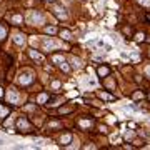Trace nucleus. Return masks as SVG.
Segmentation results:
<instances>
[{
  "label": "nucleus",
  "mask_w": 150,
  "mask_h": 150,
  "mask_svg": "<svg viewBox=\"0 0 150 150\" xmlns=\"http://www.w3.org/2000/svg\"><path fill=\"white\" fill-rule=\"evenodd\" d=\"M27 18H29V22L34 23V25H42V23H45V17H43V13L38 12V10H30L29 15H27Z\"/></svg>",
  "instance_id": "nucleus-1"
},
{
  "label": "nucleus",
  "mask_w": 150,
  "mask_h": 150,
  "mask_svg": "<svg viewBox=\"0 0 150 150\" xmlns=\"http://www.w3.org/2000/svg\"><path fill=\"white\" fill-rule=\"evenodd\" d=\"M18 83H22V85H27V83H30L32 80H34V77H32V72H29V70H25V72H22V74L18 75Z\"/></svg>",
  "instance_id": "nucleus-2"
},
{
  "label": "nucleus",
  "mask_w": 150,
  "mask_h": 150,
  "mask_svg": "<svg viewBox=\"0 0 150 150\" xmlns=\"http://www.w3.org/2000/svg\"><path fill=\"white\" fill-rule=\"evenodd\" d=\"M42 45H43V48H45V50H50V48L58 47V42H55V40H52V38H43Z\"/></svg>",
  "instance_id": "nucleus-3"
},
{
  "label": "nucleus",
  "mask_w": 150,
  "mask_h": 150,
  "mask_svg": "<svg viewBox=\"0 0 150 150\" xmlns=\"http://www.w3.org/2000/svg\"><path fill=\"white\" fill-rule=\"evenodd\" d=\"M7 98H8V102H10V104H18V93H17L15 90H8Z\"/></svg>",
  "instance_id": "nucleus-4"
},
{
  "label": "nucleus",
  "mask_w": 150,
  "mask_h": 150,
  "mask_svg": "<svg viewBox=\"0 0 150 150\" xmlns=\"http://www.w3.org/2000/svg\"><path fill=\"white\" fill-rule=\"evenodd\" d=\"M53 12L58 18H67V12H65L63 7H53Z\"/></svg>",
  "instance_id": "nucleus-5"
},
{
  "label": "nucleus",
  "mask_w": 150,
  "mask_h": 150,
  "mask_svg": "<svg viewBox=\"0 0 150 150\" xmlns=\"http://www.w3.org/2000/svg\"><path fill=\"white\" fill-rule=\"evenodd\" d=\"M30 57H32L34 60H37V62H42V60H43V55L38 53V52H35V50H30Z\"/></svg>",
  "instance_id": "nucleus-6"
},
{
  "label": "nucleus",
  "mask_w": 150,
  "mask_h": 150,
  "mask_svg": "<svg viewBox=\"0 0 150 150\" xmlns=\"http://www.w3.org/2000/svg\"><path fill=\"white\" fill-rule=\"evenodd\" d=\"M13 42H15L17 45H22V47H23V45H25V37H23V35H15V37H13Z\"/></svg>",
  "instance_id": "nucleus-7"
},
{
  "label": "nucleus",
  "mask_w": 150,
  "mask_h": 150,
  "mask_svg": "<svg viewBox=\"0 0 150 150\" xmlns=\"http://www.w3.org/2000/svg\"><path fill=\"white\" fill-rule=\"evenodd\" d=\"M18 127H20V128H25V130H27V128H29L30 125H29V122H27L25 118H20V120H18Z\"/></svg>",
  "instance_id": "nucleus-8"
},
{
  "label": "nucleus",
  "mask_w": 150,
  "mask_h": 150,
  "mask_svg": "<svg viewBox=\"0 0 150 150\" xmlns=\"http://www.w3.org/2000/svg\"><path fill=\"white\" fill-rule=\"evenodd\" d=\"M70 140H72V135H70V133H65V135L60 137V142H62V144H69Z\"/></svg>",
  "instance_id": "nucleus-9"
},
{
  "label": "nucleus",
  "mask_w": 150,
  "mask_h": 150,
  "mask_svg": "<svg viewBox=\"0 0 150 150\" xmlns=\"http://www.w3.org/2000/svg\"><path fill=\"white\" fill-rule=\"evenodd\" d=\"M22 20H23V18H22V15H13V17H12V22H13L15 25L22 23Z\"/></svg>",
  "instance_id": "nucleus-10"
},
{
  "label": "nucleus",
  "mask_w": 150,
  "mask_h": 150,
  "mask_svg": "<svg viewBox=\"0 0 150 150\" xmlns=\"http://www.w3.org/2000/svg\"><path fill=\"white\" fill-rule=\"evenodd\" d=\"M72 67L74 69H80V58H75V57H72Z\"/></svg>",
  "instance_id": "nucleus-11"
},
{
  "label": "nucleus",
  "mask_w": 150,
  "mask_h": 150,
  "mask_svg": "<svg viewBox=\"0 0 150 150\" xmlns=\"http://www.w3.org/2000/svg\"><path fill=\"white\" fill-rule=\"evenodd\" d=\"M60 35H62V38H65V40H70V38H72V35H70V32H69V30H62V32H60Z\"/></svg>",
  "instance_id": "nucleus-12"
},
{
  "label": "nucleus",
  "mask_w": 150,
  "mask_h": 150,
  "mask_svg": "<svg viewBox=\"0 0 150 150\" xmlns=\"http://www.w3.org/2000/svg\"><path fill=\"white\" fill-rule=\"evenodd\" d=\"M109 74V69H107V67H100V69H98V75H107Z\"/></svg>",
  "instance_id": "nucleus-13"
},
{
  "label": "nucleus",
  "mask_w": 150,
  "mask_h": 150,
  "mask_svg": "<svg viewBox=\"0 0 150 150\" xmlns=\"http://www.w3.org/2000/svg\"><path fill=\"white\" fill-rule=\"evenodd\" d=\"M53 62H57L58 65L63 62V57H60V55H53Z\"/></svg>",
  "instance_id": "nucleus-14"
},
{
  "label": "nucleus",
  "mask_w": 150,
  "mask_h": 150,
  "mask_svg": "<svg viewBox=\"0 0 150 150\" xmlns=\"http://www.w3.org/2000/svg\"><path fill=\"white\" fill-rule=\"evenodd\" d=\"M47 98H48V97H47L45 93H42V95H38V102H40V104H43V102H47Z\"/></svg>",
  "instance_id": "nucleus-15"
},
{
  "label": "nucleus",
  "mask_w": 150,
  "mask_h": 150,
  "mask_svg": "<svg viewBox=\"0 0 150 150\" xmlns=\"http://www.w3.org/2000/svg\"><path fill=\"white\" fill-rule=\"evenodd\" d=\"M45 32H47V34H55V32H57V29H55V27H47V29H45Z\"/></svg>",
  "instance_id": "nucleus-16"
},
{
  "label": "nucleus",
  "mask_w": 150,
  "mask_h": 150,
  "mask_svg": "<svg viewBox=\"0 0 150 150\" xmlns=\"http://www.w3.org/2000/svg\"><path fill=\"white\" fill-rule=\"evenodd\" d=\"M60 67H62V69H63L65 72H69V67H67V63H65V60H63L62 63H60Z\"/></svg>",
  "instance_id": "nucleus-17"
},
{
  "label": "nucleus",
  "mask_w": 150,
  "mask_h": 150,
  "mask_svg": "<svg viewBox=\"0 0 150 150\" xmlns=\"http://www.w3.org/2000/svg\"><path fill=\"white\" fill-rule=\"evenodd\" d=\"M138 2H140L142 5H145V7H149L150 5V0H138Z\"/></svg>",
  "instance_id": "nucleus-18"
},
{
  "label": "nucleus",
  "mask_w": 150,
  "mask_h": 150,
  "mask_svg": "<svg viewBox=\"0 0 150 150\" xmlns=\"http://www.w3.org/2000/svg\"><path fill=\"white\" fill-rule=\"evenodd\" d=\"M58 125H60L58 122H50V123H48V127H58Z\"/></svg>",
  "instance_id": "nucleus-19"
},
{
  "label": "nucleus",
  "mask_w": 150,
  "mask_h": 150,
  "mask_svg": "<svg viewBox=\"0 0 150 150\" xmlns=\"http://www.w3.org/2000/svg\"><path fill=\"white\" fill-rule=\"evenodd\" d=\"M5 37V30H3V29H2V27H0V40H2V38Z\"/></svg>",
  "instance_id": "nucleus-20"
},
{
  "label": "nucleus",
  "mask_w": 150,
  "mask_h": 150,
  "mask_svg": "<svg viewBox=\"0 0 150 150\" xmlns=\"http://www.w3.org/2000/svg\"><path fill=\"white\" fill-rule=\"evenodd\" d=\"M52 87H53V88H58V87H60V83H58V82H53V83H52Z\"/></svg>",
  "instance_id": "nucleus-21"
},
{
  "label": "nucleus",
  "mask_w": 150,
  "mask_h": 150,
  "mask_svg": "<svg viewBox=\"0 0 150 150\" xmlns=\"http://www.w3.org/2000/svg\"><path fill=\"white\" fill-rule=\"evenodd\" d=\"M30 43H32V45H37V38H35V37L30 38Z\"/></svg>",
  "instance_id": "nucleus-22"
},
{
  "label": "nucleus",
  "mask_w": 150,
  "mask_h": 150,
  "mask_svg": "<svg viewBox=\"0 0 150 150\" xmlns=\"http://www.w3.org/2000/svg\"><path fill=\"white\" fill-rule=\"evenodd\" d=\"M137 40H144V34H137Z\"/></svg>",
  "instance_id": "nucleus-23"
},
{
  "label": "nucleus",
  "mask_w": 150,
  "mask_h": 150,
  "mask_svg": "<svg viewBox=\"0 0 150 150\" xmlns=\"http://www.w3.org/2000/svg\"><path fill=\"white\" fill-rule=\"evenodd\" d=\"M102 98H112V97H110L109 93H102Z\"/></svg>",
  "instance_id": "nucleus-24"
},
{
  "label": "nucleus",
  "mask_w": 150,
  "mask_h": 150,
  "mask_svg": "<svg viewBox=\"0 0 150 150\" xmlns=\"http://www.w3.org/2000/svg\"><path fill=\"white\" fill-rule=\"evenodd\" d=\"M3 113H7V110H5L3 107H0V115H3Z\"/></svg>",
  "instance_id": "nucleus-25"
},
{
  "label": "nucleus",
  "mask_w": 150,
  "mask_h": 150,
  "mask_svg": "<svg viewBox=\"0 0 150 150\" xmlns=\"http://www.w3.org/2000/svg\"><path fill=\"white\" fill-rule=\"evenodd\" d=\"M145 74H147V75L150 77V67H147V69H145Z\"/></svg>",
  "instance_id": "nucleus-26"
},
{
  "label": "nucleus",
  "mask_w": 150,
  "mask_h": 150,
  "mask_svg": "<svg viewBox=\"0 0 150 150\" xmlns=\"http://www.w3.org/2000/svg\"><path fill=\"white\" fill-rule=\"evenodd\" d=\"M3 144H5V142H3V140H0V145H3Z\"/></svg>",
  "instance_id": "nucleus-27"
},
{
  "label": "nucleus",
  "mask_w": 150,
  "mask_h": 150,
  "mask_svg": "<svg viewBox=\"0 0 150 150\" xmlns=\"http://www.w3.org/2000/svg\"><path fill=\"white\" fill-rule=\"evenodd\" d=\"M0 97H2V88H0Z\"/></svg>",
  "instance_id": "nucleus-28"
}]
</instances>
